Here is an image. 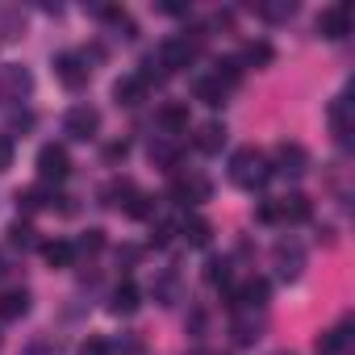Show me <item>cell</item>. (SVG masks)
<instances>
[{"label": "cell", "instance_id": "1", "mask_svg": "<svg viewBox=\"0 0 355 355\" xmlns=\"http://www.w3.org/2000/svg\"><path fill=\"white\" fill-rule=\"evenodd\" d=\"M230 180H234L239 189H247V193L263 189V184L272 180V159H268L263 150H255V146L234 150V155H230Z\"/></svg>", "mask_w": 355, "mask_h": 355}, {"label": "cell", "instance_id": "2", "mask_svg": "<svg viewBox=\"0 0 355 355\" xmlns=\"http://www.w3.org/2000/svg\"><path fill=\"white\" fill-rule=\"evenodd\" d=\"M55 76H59V84H63V88L80 92V88L88 84V76H92V67H88V59H84V55H76V51H63V55L55 59Z\"/></svg>", "mask_w": 355, "mask_h": 355}, {"label": "cell", "instance_id": "3", "mask_svg": "<svg viewBox=\"0 0 355 355\" xmlns=\"http://www.w3.org/2000/svg\"><path fill=\"white\" fill-rule=\"evenodd\" d=\"M67 171H71V159H67V150L63 146H55V142H46L42 150H38V175L42 180H67Z\"/></svg>", "mask_w": 355, "mask_h": 355}, {"label": "cell", "instance_id": "4", "mask_svg": "<svg viewBox=\"0 0 355 355\" xmlns=\"http://www.w3.org/2000/svg\"><path fill=\"white\" fill-rule=\"evenodd\" d=\"M272 171L305 175V171H309V150H305L301 142H280V146H276V159H272Z\"/></svg>", "mask_w": 355, "mask_h": 355}, {"label": "cell", "instance_id": "5", "mask_svg": "<svg viewBox=\"0 0 355 355\" xmlns=\"http://www.w3.org/2000/svg\"><path fill=\"white\" fill-rule=\"evenodd\" d=\"M155 63L163 67V76H171V71H180V67L193 63V46H189L184 38H167V42L155 51Z\"/></svg>", "mask_w": 355, "mask_h": 355}, {"label": "cell", "instance_id": "6", "mask_svg": "<svg viewBox=\"0 0 355 355\" xmlns=\"http://www.w3.org/2000/svg\"><path fill=\"white\" fill-rule=\"evenodd\" d=\"M318 34L330 38V42L347 38V34H351V5H330V9H322V17H318Z\"/></svg>", "mask_w": 355, "mask_h": 355}, {"label": "cell", "instance_id": "7", "mask_svg": "<svg viewBox=\"0 0 355 355\" xmlns=\"http://www.w3.org/2000/svg\"><path fill=\"white\" fill-rule=\"evenodd\" d=\"M63 130H67L71 138H92V134L101 130V113H96L92 105H71L67 117H63Z\"/></svg>", "mask_w": 355, "mask_h": 355}, {"label": "cell", "instance_id": "8", "mask_svg": "<svg viewBox=\"0 0 355 355\" xmlns=\"http://www.w3.org/2000/svg\"><path fill=\"white\" fill-rule=\"evenodd\" d=\"M272 259H276L280 280H297V276H301V268H305V251H301L297 243H276Z\"/></svg>", "mask_w": 355, "mask_h": 355}, {"label": "cell", "instance_id": "9", "mask_svg": "<svg viewBox=\"0 0 355 355\" xmlns=\"http://www.w3.org/2000/svg\"><path fill=\"white\" fill-rule=\"evenodd\" d=\"M171 197H175V201H193V205H201V201L214 197V184L205 180V175H180V180L171 184Z\"/></svg>", "mask_w": 355, "mask_h": 355}, {"label": "cell", "instance_id": "10", "mask_svg": "<svg viewBox=\"0 0 355 355\" xmlns=\"http://www.w3.org/2000/svg\"><path fill=\"white\" fill-rule=\"evenodd\" d=\"M30 313V293L26 288H9V293H0V322H17Z\"/></svg>", "mask_w": 355, "mask_h": 355}, {"label": "cell", "instance_id": "11", "mask_svg": "<svg viewBox=\"0 0 355 355\" xmlns=\"http://www.w3.org/2000/svg\"><path fill=\"white\" fill-rule=\"evenodd\" d=\"M276 209H280V222H309V214H313V205H309L305 193H288V197H280Z\"/></svg>", "mask_w": 355, "mask_h": 355}, {"label": "cell", "instance_id": "12", "mask_svg": "<svg viewBox=\"0 0 355 355\" xmlns=\"http://www.w3.org/2000/svg\"><path fill=\"white\" fill-rule=\"evenodd\" d=\"M159 125H163L167 134L189 130V105H184V101H167V105L159 109Z\"/></svg>", "mask_w": 355, "mask_h": 355}, {"label": "cell", "instance_id": "13", "mask_svg": "<svg viewBox=\"0 0 355 355\" xmlns=\"http://www.w3.org/2000/svg\"><path fill=\"white\" fill-rule=\"evenodd\" d=\"M222 146H226V125H222V121H205V125L197 130V150L218 155Z\"/></svg>", "mask_w": 355, "mask_h": 355}, {"label": "cell", "instance_id": "14", "mask_svg": "<svg viewBox=\"0 0 355 355\" xmlns=\"http://www.w3.org/2000/svg\"><path fill=\"white\" fill-rule=\"evenodd\" d=\"M142 96H146V88H142L138 76H125V80L113 84V101L117 105H142Z\"/></svg>", "mask_w": 355, "mask_h": 355}, {"label": "cell", "instance_id": "15", "mask_svg": "<svg viewBox=\"0 0 355 355\" xmlns=\"http://www.w3.org/2000/svg\"><path fill=\"white\" fill-rule=\"evenodd\" d=\"M42 259H46L51 268H71V263H76V247H71V243H63V239L42 243Z\"/></svg>", "mask_w": 355, "mask_h": 355}, {"label": "cell", "instance_id": "16", "mask_svg": "<svg viewBox=\"0 0 355 355\" xmlns=\"http://www.w3.org/2000/svg\"><path fill=\"white\" fill-rule=\"evenodd\" d=\"M138 305H142V301H138V288H134V284H117V288H113V301H109V309H113L117 318H130Z\"/></svg>", "mask_w": 355, "mask_h": 355}, {"label": "cell", "instance_id": "17", "mask_svg": "<svg viewBox=\"0 0 355 355\" xmlns=\"http://www.w3.org/2000/svg\"><path fill=\"white\" fill-rule=\"evenodd\" d=\"M193 96H197L201 105H209V109H218V105L226 101V88H222V84H218L214 76H205V80H197V84H193Z\"/></svg>", "mask_w": 355, "mask_h": 355}, {"label": "cell", "instance_id": "18", "mask_svg": "<svg viewBox=\"0 0 355 355\" xmlns=\"http://www.w3.org/2000/svg\"><path fill=\"white\" fill-rule=\"evenodd\" d=\"M150 159L159 163V167H175V163H180V146H175L171 138H159V142H150Z\"/></svg>", "mask_w": 355, "mask_h": 355}, {"label": "cell", "instance_id": "19", "mask_svg": "<svg viewBox=\"0 0 355 355\" xmlns=\"http://www.w3.org/2000/svg\"><path fill=\"white\" fill-rule=\"evenodd\" d=\"M0 84H5L13 96H26L30 88H34V80H30V71H21V67H5L0 71Z\"/></svg>", "mask_w": 355, "mask_h": 355}, {"label": "cell", "instance_id": "20", "mask_svg": "<svg viewBox=\"0 0 355 355\" xmlns=\"http://www.w3.org/2000/svg\"><path fill=\"white\" fill-rule=\"evenodd\" d=\"M243 71H247V67H243V59H234V55H230V59H218L214 80H218L222 88H230V84H239V80H243Z\"/></svg>", "mask_w": 355, "mask_h": 355}, {"label": "cell", "instance_id": "21", "mask_svg": "<svg viewBox=\"0 0 355 355\" xmlns=\"http://www.w3.org/2000/svg\"><path fill=\"white\" fill-rule=\"evenodd\" d=\"M150 209H155V201L130 184V189H125V218H150Z\"/></svg>", "mask_w": 355, "mask_h": 355}, {"label": "cell", "instance_id": "22", "mask_svg": "<svg viewBox=\"0 0 355 355\" xmlns=\"http://www.w3.org/2000/svg\"><path fill=\"white\" fill-rule=\"evenodd\" d=\"M347 326H351V322H338L334 330H326V334L318 338V355H334V351H343V347H347Z\"/></svg>", "mask_w": 355, "mask_h": 355}, {"label": "cell", "instance_id": "23", "mask_svg": "<svg viewBox=\"0 0 355 355\" xmlns=\"http://www.w3.org/2000/svg\"><path fill=\"white\" fill-rule=\"evenodd\" d=\"M330 125H334V134L347 142V134H351V113H347V96H338L334 105H330Z\"/></svg>", "mask_w": 355, "mask_h": 355}, {"label": "cell", "instance_id": "24", "mask_svg": "<svg viewBox=\"0 0 355 355\" xmlns=\"http://www.w3.org/2000/svg\"><path fill=\"white\" fill-rule=\"evenodd\" d=\"M51 201H55V193H51V189H26V193H17V205H21V209H30V214H34V209H46Z\"/></svg>", "mask_w": 355, "mask_h": 355}, {"label": "cell", "instance_id": "25", "mask_svg": "<svg viewBox=\"0 0 355 355\" xmlns=\"http://www.w3.org/2000/svg\"><path fill=\"white\" fill-rule=\"evenodd\" d=\"M180 230H184V239H189L193 247H205V243H209V234H214V226H209L205 218H189Z\"/></svg>", "mask_w": 355, "mask_h": 355}, {"label": "cell", "instance_id": "26", "mask_svg": "<svg viewBox=\"0 0 355 355\" xmlns=\"http://www.w3.org/2000/svg\"><path fill=\"white\" fill-rule=\"evenodd\" d=\"M268 63H272V46L268 42H251L243 51V67H268Z\"/></svg>", "mask_w": 355, "mask_h": 355}, {"label": "cell", "instance_id": "27", "mask_svg": "<svg viewBox=\"0 0 355 355\" xmlns=\"http://www.w3.org/2000/svg\"><path fill=\"white\" fill-rule=\"evenodd\" d=\"M9 243H13V247H21V251L38 247V239H34V226H30V222H13V226H9Z\"/></svg>", "mask_w": 355, "mask_h": 355}, {"label": "cell", "instance_id": "28", "mask_svg": "<svg viewBox=\"0 0 355 355\" xmlns=\"http://www.w3.org/2000/svg\"><path fill=\"white\" fill-rule=\"evenodd\" d=\"M71 247H76V255H96L105 247V230H84L80 243H71Z\"/></svg>", "mask_w": 355, "mask_h": 355}, {"label": "cell", "instance_id": "29", "mask_svg": "<svg viewBox=\"0 0 355 355\" xmlns=\"http://www.w3.org/2000/svg\"><path fill=\"white\" fill-rule=\"evenodd\" d=\"M234 338L239 343H255L259 338V318H234Z\"/></svg>", "mask_w": 355, "mask_h": 355}, {"label": "cell", "instance_id": "30", "mask_svg": "<svg viewBox=\"0 0 355 355\" xmlns=\"http://www.w3.org/2000/svg\"><path fill=\"white\" fill-rule=\"evenodd\" d=\"M293 13H297L293 0H284V5H259V17H268V21H284V17H293Z\"/></svg>", "mask_w": 355, "mask_h": 355}, {"label": "cell", "instance_id": "31", "mask_svg": "<svg viewBox=\"0 0 355 355\" xmlns=\"http://www.w3.org/2000/svg\"><path fill=\"white\" fill-rule=\"evenodd\" d=\"M209 280L214 284H230V263L226 259H209Z\"/></svg>", "mask_w": 355, "mask_h": 355}, {"label": "cell", "instance_id": "32", "mask_svg": "<svg viewBox=\"0 0 355 355\" xmlns=\"http://www.w3.org/2000/svg\"><path fill=\"white\" fill-rule=\"evenodd\" d=\"M125 155H130V142H125V138H121V142H109V146H105V163H121Z\"/></svg>", "mask_w": 355, "mask_h": 355}, {"label": "cell", "instance_id": "33", "mask_svg": "<svg viewBox=\"0 0 355 355\" xmlns=\"http://www.w3.org/2000/svg\"><path fill=\"white\" fill-rule=\"evenodd\" d=\"M171 234H175V226H171V222H159V226L150 230V243H155V247H167Z\"/></svg>", "mask_w": 355, "mask_h": 355}, {"label": "cell", "instance_id": "34", "mask_svg": "<svg viewBox=\"0 0 355 355\" xmlns=\"http://www.w3.org/2000/svg\"><path fill=\"white\" fill-rule=\"evenodd\" d=\"M9 167H13V138L0 134V171H9Z\"/></svg>", "mask_w": 355, "mask_h": 355}, {"label": "cell", "instance_id": "35", "mask_svg": "<svg viewBox=\"0 0 355 355\" xmlns=\"http://www.w3.org/2000/svg\"><path fill=\"white\" fill-rule=\"evenodd\" d=\"M80 355H113V351H109V343H105V338H88V343L80 347Z\"/></svg>", "mask_w": 355, "mask_h": 355}, {"label": "cell", "instance_id": "36", "mask_svg": "<svg viewBox=\"0 0 355 355\" xmlns=\"http://www.w3.org/2000/svg\"><path fill=\"white\" fill-rule=\"evenodd\" d=\"M259 222H280V209H276V201H263V205H259Z\"/></svg>", "mask_w": 355, "mask_h": 355}, {"label": "cell", "instance_id": "37", "mask_svg": "<svg viewBox=\"0 0 355 355\" xmlns=\"http://www.w3.org/2000/svg\"><path fill=\"white\" fill-rule=\"evenodd\" d=\"M276 355H293V351H276Z\"/></svg>", "mask_w": 355, "mask_h": 355}]
</instances>
